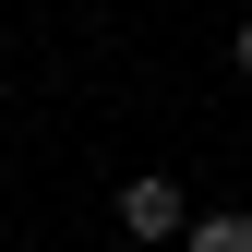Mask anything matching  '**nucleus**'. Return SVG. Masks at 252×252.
Wrapping results in <instances>:
<instances>
[{
	"instance_id": "f03ea898",
	"label": "nucleus",
	"mask_w": 252,
	"mask_h": 252,
	"mask_svg": "<svg viewBox=\"0 0 252 252\" xmlns=\"http://www.w3.org/2000/svg\"><path fill=\"white\" fill-rule=\"evenodd\" d=\"M180 252H252V216H192V240Z\"/></svg>"
},
{
	"instance_id": "7ed1b4c3",
	"label": "nucleus",
	"mask_w": 252,
	"mask_h": 252,
	"mask_svg": "<svg viewBox=\"0 0 252 252\" xmlns=\"http://www.w3.org/2000/svg\"><path fill=\"white\" fill-rule=\"evenodd\" d=\"M228 60H240V72H252V24H240V36H228Z\"/></svg>"
},
{
	"instance_id": "f257e3e1",
	"label": "nucleus",
	"mask_w": 252,
	"mask_h": 252,
	"mask_svg": "<svg viewBox=\"0 0 252 252\" xmlns=\"http://www.w3.org/2000/svg\"><path fill=\"white\" fill-rule=\"evenodd\" d=\"M120 228H132V240H192L180 180H168V168H132V180H120Z\"/></svg>"
}]
</instances>
